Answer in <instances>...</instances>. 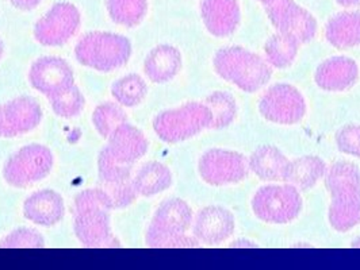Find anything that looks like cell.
<instances>
[{"mask_svg": "<svg viewBox=\"0 0 360 270\" xmlns=\"http://www.w3.org/2000/svg\"><path fill=\"white\" fill-rule=\"evenodd\" d=\"M191 227L198 242L218 245L233 235L234 216L229 210L222 207H205L194 217Z\"/></svg>", "mask_w": 360, "mask_h": 270, "instance_id": "obj_14", "label": "cell"}, {"mask_svg": "<svg viewBox=\"0 0 360 270\" xmlns=\"http://www.w3.org/2000/svg\"><path fill=\"white\" fill-rule=\"evenodd\" d=\"M44 246V236L26 227L10 233L0 241V249H41Z\"/></svg>", "mask_w": 360, "mask_h": 270, "instance_id": "obj_32", "label": "cell"}, {"mask_svg": "<svg viewBox=\"0 0 360 270\" xmlns=\"http://www.w3.org/2000/svg\"><path fill=\"white\" fill-rule=\"evenodd\" d=\"M326 169V163L320 157L305 156L288 162L283 181L298 191H309L324 177Z\"/></svg>", "mask_w": 360, "mask_h": 270, "instance_id": "obj_23", "label": "cell"}, {"mask_svg": "<svg viewBox=\"0 0 360 270\" xmlns=\"http://www.w3.org/2000/svg\"><path fill=\"white\" fill-rule=\"evenodd\" d=\"M80 13L72 3L60 1L38 19L34 26V38L44 46H61L72 39L80 29Z\"/></svg>", "mask_w": 360, "mask_h": 270, "instance_id": "obj_10", "label": "cell"}, {"mask_svg": "<svg viewBox=\"0 0 360 270\" xmlns=\"http://www.w3.org/2000/svg\"><path fill=\"white\" fill-rule=\"evenodd\" d=\"M359 79V67L349 57H332L317 67L314 81L321 90L342 92L349 90Z\"/></svg>", "mask_w": 360, "mask_h": 270, "instance_id": "obj_16", "label": "cell"}, {"mask_svg": "<svg viewBox=\"0 0 360 270\" xmlns=\"http://www.w3.org/2000/svg\"><path fill=\"white\" fill-rule=\"evenodd\" d=\"M112 200L114 208H125L139 198L133 180L122 181L117 184H108L106 189Z\"/></svg>", "mask_w": 360, "mask_h": 270, "instance_id": "obj_35", "label": "cell"}, {"mask_svg": "<svg viewBox=\"0 0 360 270\" xmlns=\"http://www.w3.org/2000/svg\"><path fill=\"white\" fill-rule=\"evenodd\" d=\"M29 83L49 99L75 86V74L64 58L46 55L38 58L30 67Z\"/></svg>", "mask_w": 360, "mask_h": 270, "instance_id": "obj_12", "label": "cell"}, {"mask_svg": "<svg viewBox=\"0 0 360 270\" xmlns=\"http://www.w3.org/2000/svg\"><path fill=\"white\" fill-rule=\"evenodd\" d=\"M300 42L294 36L278 33L269 38L264 46L266 60L271 67L283 69L290 67L297 58Z\"/></svg>", "mask_w": 360, "mask_h": 270, "instance_id": "obj_25", "label": "cell"}, {"mask_svg": "<svg viewBox=\"0 0 360 270\" xmlns=\"http://www.w3.org/2000/svg\"><path fill=\"white\" fill-rule=\"evenodd\" d=\"M106 147L114 158L122 163H130L143 158L148 151V140L144 133L130 123H124L112 131Z\"/></svg>", "mask_w": 360, "mask_h": 270, "instance_id": "obj_19", "label": "cell"}, {"mask_svg": "<svg viewBox=\"0 0 360 270\" xmlns=\"http://www.w3.org/2000/svg\"><path fill=\"white\" fill-rule=\"evenodd\" d=\"M73 231L79 242L86 248H103L111 241L110 211L92 208L76 211Z\"/></svg>", "mask_w": 360, "mask_h": 270, "instance_id": "obj_15", "label": "cell"}, {"mask_svg": "<svg viewBox=\"0 0 360 270\" xmlns=\"http://www.w3.org/2000/svg\"><path fill=\"white\" fill-rule=\"evenodd\" d=\"M148 87L144 79L136 73L127 74L111 86L114 100L122 107H136L145 99Z\"/></svg>", "mask_w": 360, "mask_h": 270, "instance_id": "obj_26", "label": "cell"}, {"mask_svg": "<svg viewBox=\"0 0 360 270\" xmlns=\"http://www.w3.org/2000/svg\"><path fill=\"white\" fill-rule=\"evenodd\" d=\"M338 149L348 156L360 158V126L347 125L336 133Z\"/></svg>", "mask_w": 360, "mask_h": 270, "instance_id": "obj_34", "label": "cell"}, {"mask_svg": "<svg viewBox=\"0 0 360 270\" xmlns=\"http://www.w3.org/2000/svg\"><path fill=\"white\" fill-rule=\"evenodd\" d=\"M139 196L150 198L167 191L172 185V173L162 162H146L133 179Z\"/></svg>", "mask_w": 360, "mask_h": 270, "instance_id": "obj_24", "label": "cell"}, {"mask_svg": "<svg viewBox=\"0 0 360 270\" xmlns=\"http://www.w3.org/2000/svg\"><path fill=\"white\" fill-rule=\"evenodd\" d=\"M205 104L210 108L213 115L210 128H225L233 123L237 115V104L231 93L224 90L213 92L206 99Z\"/></svg>", "mask_w": 360, "mask_h": 270, "instance_id": "obj_29", "label": "cell"}, {"mask_svg": "<svg viewBox=\"0 0 360 270\" xmlns=\"http://www.w3.org/2000/svg\"><path fill=\"white\" fill-rule=\"evenodd\" d=\"M304 95L290 84H275L266 90L259 103L264 119L278 125H295L307 115Z\"/></svg>", "mask_w": 360, "mask_h": 270, "instance_id": "obj_9", "label": "cell"}, {"mask_svg": "<svg viewBox=\"0 0 360 270\" xmlns=\"http://www.w3.org/2000/svg\"><path fill=\"white\" fill-rule=\"evenodd\" d=\"M250 170L263 181H283L288 169V157L275 146L257 147L248 158Z\"/></svg>", "mask_w": 360, "mask_h": 270, "instance_id": "obj_22", "label": "cell"}, {"mask_svg": "<svg viewBox=\"0 0 360 270\" xmlns=\"http://www.w3.org/2000/svg\"><path fill=\"white\" fill-rule=\"evenodd\" d=\"M79 64L98 72H112L127 64L131 57L129 38L110 32H90L75 46Z\"/></svg>", "mask_w": 360, "mask_h": 270, "instance_id": "obj_4", "label": "cell"}, {"mask_svg": "<svg viewBox=\"0 0 360 270\" xmlns=\"http://www.w3.org/2000/svg\"><path fill=\"white\" fill-rule=\"evenodd\" d=\"M200 14L207 32L218 38L233 34L241 18L237 0H202Z\"/></svg>", "mask_w": 360, "mask_h": 270, "instance_id": "obj_17", "label": "cell"}, {"mask_svg": "<svg viewBox=\"0 0 360 270\" xmlns=\"http://www.w3.org/2000/svg\"><path fill=\"white\" fill-rule=\"evenodd\" d=\"M49 102L54 114L64 119H71L80 115L86 104V99L83 93L76 86L60 92L53 97H49Z\"/></svg>", "mask_w": 360, "mask_h": 270, "instance_id": "obj_31", "label": "cell"}, {"mask_svg": "<svg viewBox=\"0 0 360 270\" xmlns=\"http://www.w3.org/2000/svg\"><path fill=\"white\" fill-rule=\"evenodd\" d=\"M106 4L112 22L129 29L139 26L148 11V0H106Z\"/></svg>", "mask_w": 360, "mask_h": 270, "instance_id": "obj_27", "label": "cell"}, {"mask_svg": "<svg viewBox=\"0 0 360 270\" xmlns=\"http://www.w3.org/2000/svg\"><path fill=\"white\" fill-rule=\"evenodd\" d=\"M127 122V112L117 102L102 103L92 112V125L96 128L99 135L105 140H108L115 128Z\"/></svg>", "mask_w": 360, "mask_h": 270, "instance_id": "obj_28", "label": "cell"}, {"mask_svg": "<svg viewBox=\"0 0 360 270\" xmlns=\"http://www.w3.org/2000/svg\"><path fill=\"white\" fill-rule=\"evenodd\" d=\"M92 208H102L108 211L114 210V204L108 191L91 188V189L82 191L75 198V212L83 211V210H92Z\"/></svg>", "mask_w": 360, "mask_h": 270, "instance_id": "obj_33", "label": "cell"}, {"mask_svg": "<svg viewBox=\"0 0 360 270\" xmlns=\"http://www.w3.org/2000/svg\"><path fill=\"white\" fill-rule=\"evenodd\" d=\"M3 52H4V43H3V41H1V38H0V58H1V55H3Z\"/></svg>", "mask_w": 360, "mask_h": 270, "instance_id": "obj_38", "label": "cell"}, {"mask_svg": "<svg viewBox=\"0 0 360 270\" xmlns=\"http://www.w3.org/2000/svg\"><path fill=\"white\" fill-rule=\"evenodd\" d=\"M10 1L13 3L14 7H17L19 10L30 11V10H34L42 0H10Z\"/></svg>", "mask_w": 360, "mask_h": 270, "instance_id": "obj_36", "label": "cell"}, {"mask_svg": "<svg viewBox=\"0 0 360 270\" xmlns=\"http://www.w3.org/2000/svg\"><path fill=\"white\" fill-rule=\"evenodd\" d=\"M53 153L44 144H32L19 149L3 166V177L14 188H26L44 180L52 170Z\"/></svg>", "mask_w": 360, "mask_h": 270, "instance_id": "obj_6", "label": "cell"}, {"mask_svg": "<svg viewBox=\"0 0 360 270\" xmlns=\"http://www.w3.org/2000/svg\"><path fill=\"white\" fill-rule=\"evenodd\" d=\"M253 214L270 224H286L302 211L300 191L290 185H266L252 198Z\"/></svg>", "mask_w": 360, "mask_h": 270, "instance_id": "obj_7", "label": "cell"}, {"mask_svg": "<svg viewBox=\"0 0 360 270\" xmlns=\"http://www.w3.org/2000/svg\"><path fill=\"white\" fill-rule=\"evenodd\" d=\"M330 194L328 219L333 230L347 233L360 224V169L349 161L335 162L325 172Z\"/></svg>", "mask_w": 360, "mask_h": 270, "instance_id": "obj_1", "label": "cell"}, {"mask_svg": "<svg viewBox=\"0 0 360 270\" xmlns=\"http://www.w3.org/2000/svg\"><path fill=\"white\" fill-rule=\"evenodd\" d=\"M342 7H354V6H359L360 0H336Z\"/></svg>", "mask_w": 360, "mask_h": 270, "instance_id": "obj_37", "label": "cell"}, {"mask_svg": "<svg viewBox=\"0 0 360 270\" xmlns=\"http://www.w3.org/2000/svg\"><path fill=\"white\" fill-rule=\"evenodd\" d=\"M133 172V165L122 163L108 151L105 146L98 157V175L103 184H117L122 181L130 180Z\"/></svg>", "mask_w": 360, "mask_h": 270, "instance_id": "obj_30", "label": "cell"}, {"mask_svg": "<svg viewBox=\"0 0 360 270\" xmlns=\"http://www.w3.org/2000/svg\"><path fill=\"white\" fill-rule=\"evenodd\" d=\"M325 36L332 46L342 50L360 45V13L347 11L335 15L325 27Z\"/></svg>", "mask_w": 360, "mask_h": 270, "instance_id": "obj_21", "label": "cell"}, {"mask_svg": "<svg viewBox=\"0 0 360 270\" xmlns=\"http://www.w3.org/2000/svg\"><path fill=\"white\" fill-rule=\"evenodd\" d=\"M213 64L219 77L248 93L262 90L272 76V67L266 58L240 46L219 49Z\"/></svg>", "mask_w": 360, "mask_h": 270, "instance_id": "obj_3", "label": "cell"}, {"mask_svg": "<svg viewBox=\"0 0 360 270\" xmlns=\"http://www.w3.org/2000/svg\"><path fill=\"white\" fill-rule=\"evenodd\" d=\"M202 180L210 185H229L244 181L250 175L248 158L233 150L210 149L199 160Z\"/></svg>", "mask_w": 360, "mask_h": 270, "instance_id": "obj_8", "label": "cell"}, {"mask_svg": "<svg viewBox=\"0 0 360 270\" xmlns=\"http://www.w3.org/2000/svg\"><path fill=\"white\" fill-rule=\"evenodd\" d=\"M193 210L181 198L162 201L146 231L145 242L152 249L197 248V238L186 234L193 226Z\"/></svg>", "mask_w": 360, "mask_h": 270, "instance_id": "obj_2", "label": "cell"}, {"mask_svg": "<svg viewBox=\"0 0 360 270\" xmlns=\"http://www.w3.org/2000/svg\"><path fill=\"white\" fill-rule=\"evenodd\" d=\"M257 1H260V3H263V4H266V6H267V4H271V3H274L275 0H257Z\"/></svg>", "mask_w": 360, "mask_h": 270, "instance_id": "obj_39", "label": "cell"}, {"mask_svg": "<svg viewBox=\"0 0 360 270\" xmlns=\"http://www.w3.org/2000/svg\"><path fill=\"white\" fill-rule=\"evenodd\" d=\"M181 69V54L175 46L159 45L152 49L144 62L146 77L156 84L171 81Z\"/></svg>", "mask_w": 360, "mask_h": 270, "instance_id": "obj_20", "label": "cell"}, {"mask_svg": "<svg viewBox=\"0 0 360 270\" xmlns=\"http://www.w3.org/2000/svg\"><path fill=\"white\" fill-rule=\"evenodd\" d=\"M42 108L30 96L0 104V138H14L34 130L42 121Z\"/></svg>", "mask_w": 360, "mask_h": 270, "instance_id": "obj_13", "label": "cell"}, {"mask_svg": "<svg viewBox=\"0 0 360 270\" xmlns=\"http://www.w3.org/2000/svg\"><path fill=\"white\" fill-rule=\"evenodd\" d=\"M213 115L205 103L191 102L178 108L160 112L153 119L156 135L167 144H178L210 128Z\"/></svg>", "mask_w": 360, "mask_h": 270, "instance_id": "obj_5", "label": "cell"}, {"mask_svg": "<svg viewBox=\"0 0 360 270\" xmlns=\"http://www.w3.org/2000/svg\"><path fill=\"white\" fill-rule=\"evenodd\" d=\"M266 13L278 33L294 36L300 43H307L316 36L317 20L294 0H275L267 4Z\"/></svg>", "mask_w": 360, "mask_h": 270, "instance_id": "obj_11", "label": "cell"}, {"mask_svg": "<svg viewBox=\"0 0 360 270\" xmlns=\"http://www.w3.org/2000/svg\"><path fill=\"white\" fill-rule=\"evenodd\" d=\"M23 215L42 227H52L63 220L65 204L53 189H42L32 194L23 203Z\"/></svg>", "mask_w": 360, "mask_h": 270, "instance_id": "obj_18", "label": "cell"}]
</instances>
